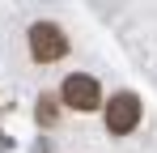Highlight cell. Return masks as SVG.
Instances as JSON below:
<instances>
[{"label": "cell", "mask_w": 157, "mask_h": 153, "mask_svg": "<svg viewBox=\"0 0 157 153\" xmlns=\"http://www.w3.org/2000/svg\"><path fill=\"white\" fill-rule=\"evenodd\" d=\"M30 51L38 64H55L59 55H68V38L55 22H34L30 26Z\"/></svg>", "instance_id": "6da1fadb"}, {"label": "cell", "mask_w": 157, "mask_h": 153, "mask_svg": "<svg viewBox=\"0 0 157 153\" xmlns=\"http://www.w3.org/2000/svg\"><path fill=\"white\" fill-rule=\"evenodd\" d=\"M136 124H140V98H136V94H115V98L106 102V128H110L115 136L132 132Z\"/></svg>", "instance_id": "7a4b0ae2"}, {"label": "cell", "mask_w": 157, "mask_h": 153, "mask_svg": "<svg viewBox=\"0 0 157 153\" xmlns=\"http://www.w3.org/2000/svg\"><path fill=\"white\" fill-rule=\"evenodd\" d=\"M64 102H68L72 111H94V106L102 102V89H98V81L89 73H72L64 81Z\"/></svg>", "instance_id": "3957f363"}, {"label": "cell", "mask_w": 157, "mask_h": 153, "mask_svg": "<svg viewBox=\"0 0 157 153\" xmlns=\"http://www.w3.org/2000/svg\"><path fill=\"white\" fill-rule=\"evenodd\" d=\"M55 119H59V106H55L51 94H43V98H38V124H43V128H51Z\"/></svg>", "instance_id": "277c9868"}]
</instances>
